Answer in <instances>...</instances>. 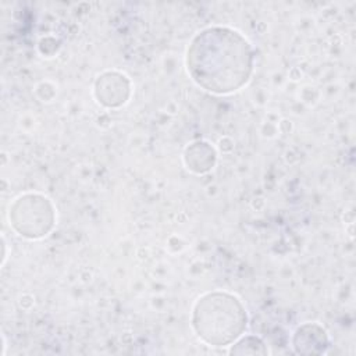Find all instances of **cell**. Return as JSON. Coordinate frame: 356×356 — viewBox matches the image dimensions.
<instances>
[{"mask_svg":"<svg viewBox=\"0 0 356 356\" xmlns=\"http://www.w3.org/2000/svg\"><path fill=\"white\" fill-rule=\"evenodd\" d=\"M188 72L209 92L225 95L241 89L253 65L250 43L229 28H207L199 32L186 53Z\"/></svg>","mask_w":356,"mask_h":356,"instance_id":"6da1fadb","label":"cell"},{"mask_svg":"<svg viewBox=\"0 0 356 356\" xmlns=\"http://www.w3.org/2000/svg\"><path fill=\"white\" fill-rule=\"evenodd\" d=\"M192 325L209 346H228L243 334L246 312L236 296L220 291L209 292L196 300Z\"/></svg>","mask_w":356,"mask_h":356,"instance_id":"7a4b0ae2","label":"cell"},{"mask_svg":"<svg viewBox=\"0 0 356 356\" xmlns=\"http://www.w3.org/2000/svg\"><path fill=\"white\" fill-rule=\"evenodd\" d=\"M293 346L299 353H320L327 345L325 331L317 324H305L295 332Z\"/></svg>","mask_w":356,"mask_h":356,"instance_id":"3957f363","label":"cell"}]
</instances>
